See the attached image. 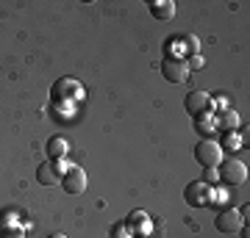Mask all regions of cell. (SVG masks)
Listing matches in <instances>:
<instances>
[{"label": "cell", "instance_id": "obj_3", "mask_svg": "<svg viewBox=\"0 0 250 238\" xmlns=\"http://www.w3.org/2000/svg\"><path fill=\"white\" fill-rule=\"evenodd\" d=\"M161 75L167 83H187L189 78V67L184 58H164L161 61Z\"/></svg>", "mask_w": 250, "mask_h": 238}, {"label": "cell", "instance_id": "obj_13", "mask_svg": "<svg viewBox=\"0 0 250 238\" xmlns=\"http://www.w3.org/2000/svg\"><path fill=\"white\" fill-rule=\"evenodd\" d=\"M134 224H147V213H145V211H134V213H131V219H128V227H134Z\"/></svg>", "mask_w": 250, "mask_h": 238}, {"label": "cell", "instance_id": "obj_9", "mask_svg": "<svg viewBox=\"0 0 250 238\" xmlns=\"http://www.w3.org/2000/svg\"><path fill=\"white\" fill-rule=\"evenodd\" d=\"M150 14L161 22H167V19L175 17V3L172 0H156V3H150Z\"/></svg>", "mask_w": 250, "mask_h": 238}, {"label": "cell", "instance_id": "obj_10", "mask_svg": "<svg viewBox=\"0 0 250 238\" xmlns=\"http://www.w3.org/2000/svg\"><path fill=\"white\" fill-rule=\"evenodd\" d=\"M36 180L42 185H56L62 177H59V166L56 164H42V166L36 169Z\"/></svg>", "mask_w": 250, "mask_h": 238}, {"label": "cell", "instance_id": "obj_8", "mask_svg": "<svg viewBox=\"0 0 250 238\" xmlns=\"http://www.w3.org/2000/svg\"><path fill=\"white\" fill-rule=\"evenodd\" d=\"M45 150H47V155H50V161H59L70 152V141L64 139V136H50Z\"/></svg>", "mask_w": 250, "mask_h": 238}, {"label": "cell", "instance_id": "obj_2", "mask_svg": "<svg viewBox=\"0 0 250 238\" xmlns=\"http://www.w3.org/2000/svg\"><path fill=\"white\" fill-rule=\"evenodd\" d=\"M195 161L206 169H217L220 161H223V147H220L214 139H203L195 147Z\"/></svg>", "mask_w": 250, "mask_h": 238}, {"label": "cell", "instance_id": "obj_16", "mask_svg": "<svg viewBox=\"0 0 250 238\" xmlns=\"http://www.w3.org/2000/svg\"><path fill=\"white\" fill-rule=\"evenodd\" d=\"M184 39H187V47H189V50H197V39H195L192 34H189V36H184Z\"/></svg>", "mask_w": 250, "mask_h": 238}, {"label": "cell", "instance_id": "obj_6", "mask_svg": "<svg viewBox=\"0 0 250 238\" xmlns=\"http://www.w3.org/2000/svg\"><path fill=\"white\" fill-rule=\"evenodd\" d=\"M214 227L220 233H239L242 230V213L236 208H225L214 216Z\"/></svg>", "mask_w": 250, "mask_h": 238}, {"label": "cell", "instance_id": "obj_4", "mask_svg": "<svg viewBox=\"0 0 250 238\" xmlns=\"http://www.w3.org/2000/svg\"><path fill=\"white\" fill-rule=\"evenodd\" d=\"M184 106H187V111L192 116H203L206 111H211V94L208 92H200V89H192L187 94V100H184Z\"/></svg>", "mask_w": 250, "mask_h": 238}, {"label": "cell", "instance_id": "obj_18", "mask_svg": "<svg viewBox=\"0 0 250 238\" xmlns=\"http://www.w3.org/2000/svg\"><path fill=\"white\" fill-rule=\"evenodd\" d=\"M50 238H67V236H64V233H53Z\"/></svg>", "mask_w": 250, "mask_h": 238}, {"label": "cell", "instance_id": "obj_1", "mask_svg": "<svg viewBox=\"0 0 250 238\" xmlns=\"http://www.w3.org/2000/svg\"><path fill=\"white\" fill-rule=\"evenodd\" d=\"M217 175H220V180L228 183V185H242L248 180V166H245V161H239V158H225V161H220Z\"/></svg>", "mask_w": 250, "mask_h": 238}, {"label": "cell", "instance_id": "obj_11", "mask_svg": "<svg viewBox=\"0 0 250 238\" xmlns=\"http://www.w3.org/2000/svg\"><path fill=\"white\" fill-rule=\"evenodd\" d=\"M217 128H220V130H236V128H239V114H236V111H231V108H228V111H223V114L217 116Z\"/></svg>", "mask_w": 250, "mask_h": 238}, {"label": "cell", "instance_id": "obj_17", "mask_svg": "<svg viewBox=\"0 0 250 238\" xmlns=\"http://www.w3.org/2000/svg\"><path fill=\"white\" fill-rule=\"evenodd\" d=\"M6 238H22V233L20 230H6Z\"/></svg>", "mask_w": 250, "mask_h": 238}, {"label": "cell", "instance_id": "obj_5", "mask_svg": "<svg viewBox=\"0 0 250 238\" xmlns=\"http://www.w3.org/2000/svg\"><path fill=\"white\" fill-rule=\"evenodd\" d=\"M86 183H89V180H86V172L78 169V166L67 169L64 177H62V185H64L67 194H83V191H86Z\"/></svg>", "mask_w": 250, "mask_h": 238}, {"label": "cell", "instance_id": "obj_12", "mask_svg": "<svg viewBox=\"0 0 250 238\" xmlns=\"http://www.w3.org/2000/svg\"><path fill=\"white\" fill-rule=\"evenodd\" d=\"M220 147H223V152H225V150H228V152L236 150V147H239V136H236V130L228 133V136L223 139V144H220Z\"/></svg>", "mask_w": 250, "mask_h": 238}, {"label": "cell", "instance_id": "obj_14", "mask_svg": "<svg viewBox=\"0 0 250 238\" xmlns=\"http://www.w3.org/2000/svg\"><path fill=\"white\" fill-rule=\"evenodd\" d=\"M203 64H206V61H203V55H197V53H195V55H192V58L187 61V67H189V70H200Z\"/></svg>", "mask_w": 250, "mask_h": 238}, {"label": "cell", "instance_id": "obj_15", "mask_svg": "<svg viewBox=\"0 0 250 238\" xmlns=\"http://www.w3.org/2000/svg\"><path fill=\"white\" fill-rule=\"evenodd\" d=\"M217 180H220L217 169H206V180H203V183H217Z\"/></svg>", "mask_w": 250, "mask_h": 238}, {"label": "cell", "instance_id": "obj_7", "mask_svg": "<svg viewBox=\"0 0 250 238\" xmlns=\"http://www.w3.org/2000/svg\"><path fill=\"white\" fill-rule=\"evenodd\" d=\"M208 194H211V191H208V183H203V180H195V183H189L187 188H184V200H187V205H192V208L206 205L211 200Z\"/></svg>", "mask_w": 250, "mask_h": 238}]
</instances>
